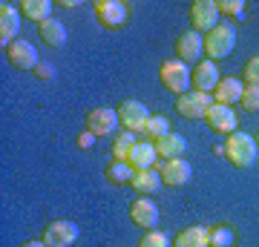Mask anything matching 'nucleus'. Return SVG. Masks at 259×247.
<instances>
[{
	"instance_id": "obj_28",
	"label": "nucleus",
	"mask_w": 259,
	"mask_h": 247,
	"mask_svg": "<svg viewBox=\"0 0 259 247\" xmlns=\"http://www.w3.org/2000/svg\"><path fill=\"white\" fill-rule=\"evenodd\" d=\"M242 110L248 112H259V83H248L245 92H242Z\"/></svg>"
},
{
	"instance_id": "obj_2",
	"label": "nucleus",
	"mask_w": 259,
	"mask_h": 247,
	"mask_svg": "<svg viewBox=\"0 0 259 247\" xmlns=\"http://www.w3.org/2000/svg\"><path fill=\"white\" fill-rule=\"evenodd\" d=\"M236 49V26L233 23H219L216 29H210L204 35V55L207 61H225Z\"/></svg>"
},
{
	"instance_id": "obj_9",
	"label": "nucleus",
	"mask_w": 259,
	"mask_h": 247,
	"mask_svg": "<svg viewBox=\"0 0 259 247\" xmlns=\"http://www.w3.org/2000/svg\"><path fill=\"white\" fill-rule=\"evenodd\" d=\"M176 55L182 64H202L204 55V35H199L196 29H187L182 32L176 40Z\"/></svg>"
},
{
	"instance_id": "obj_22",
	"label": "nucleus",
	"mask_w": 259,
	"mask_h": 247,
	"mask_svg": "<svg viewBox=\"0 0 259 247\" xmlns=\"http://www.w3.org/2000/svg\"><path fill=\"white\" fill-rule=\"evenodd\" d=\"M37 35H40V40H44V43L52 46V49H61V46L66 43V26L58 18L44 20V23L37 26Z\"/></svg>"
},
{
	"instance_id": "obj_19",
	"label": "nucleus",
	"mask_w": 259,
	"mask_h": 247,
	"mask_svg": "<svg viewBox=\"0 0 259 247\" xmlns=\"http://www.w3.org/2000/svg\"><path fill=\"white\" fill-rule=\"evenodd\" d=\"M161 184H164V181H161V173H158L156 167H150V170H136L130 187L139 192V195H153Z\"/></svg>"
},
{
	"instance_id": "obj_14",
	"label": "nucleus",
	"mask_w": 259,
	"mask_h": 247,
	"mask_svg": "<svg viewBox=\"0 0 259 247\" xmlns=\"http://www.w3.org/2000/svg\"><path fill=\"white\" fill-rule=\"evenodd\" d=\"M158 173H161V181L167 187H182V184H187L193 178V164L185 161V158H170V161H164L158 167Z\"/></svg>"
},
{
	"instance_id": "obj_35",
	"label": "nucleus",
	"mask_w": 259,
	"mask_h": 247,
	"mask_svg": "<svg viewBox=\"0 0 259 247\" xmlns=\"http://www.w3.org/2000/svg\"><path fill=\"white\" fill-rule=\"evenodd\" d=\"M256 144H259V138H256Z\"/></svg>"
},
{
	"instance_id": "obj_11",
	"label": "nucleus",
	"mask_w": 259,
	"mask_h": 247,
	"mask_svg": "<svg viewBox=\"0 0 259 247\" xmlns=\"http://www.w3.org/2000/svg\"><path fill=\"white\" fill-rule=\"evenodd\" d=\"M6 55H9V64L15 66V69H23V72H35V66L40 64V58H37V49L29 40H15V43L6 46Z\"/></svg>"
},
{
	"instance_id": "obj_20",
	"label": "nucleus",
	"mask_w": 259,
	"mask_h": 247,
	"mask_svg": "<svg viewBox=\"0 0 259 247\" xmlns=\"http://www.w3.org/2000/svg\"><path fill=\"white\" fill-rule=\"evenodd\" d=\"M185 150H187V141L179 132H167V135H161L156 141V153L164 161H170V158H182L185 156Z\"/></svg>"
},
{
	"instance_id": "obj_21",
	"label": "nucleus",
	"mask_w": 259,
	"mask_h": 247,
	"mask_svg": "<svg viewBox=\"0 0 259 247\" xmlns=\"http://www.w3.org/2000/svg\"><path fill=\"white\" fill-rule=\"evenodd\" d=\"M210 227H204V224H193V227L182 230L173 241V247H210Z\"/></svg>"
},
{
	"instance_id": "obj_3",
	"label": "nucleus",
	"mask_w": 259,
	"mask_h": 247,
	"mask_svg": "<svg viewBox=\"0 0 259 247\" xmlns=\"http://www.w3.org/2000/svg\"><path fill=\"white\" fill-rule=\"evenodd\" d=\"M158 81H161L164 89L176 92V95H185V92H190V86H193V72H190V66L182 64L179 58H170V61H164V64L158 66Z\"/></svg>"
},
{
	"instance_id": "obj_17",
	"label": "nucleus",
	"mask_w": 259,
	"mask_h": 247,
	"mask_svg": "<svg viewBox=\"0 0 259 247\" xmlns=\"http://www.w3.org/2000/svg\"><path fill=\"white\" fill-rule=\"evenodd\" d=\"M242 92H245V83H242L239 78H222L219 86L213 89V104L233 107L236 101H242Z\"/></svg>"
},
{
	"instance_id": "obj_5",
	"label": "nucleus",
	"mask_w": 259,
	"mask_h": 247,
	"mask_svg": "<svg viewBox=\"0 0 259 247\" xmlns=\"http://www.w3.org/2000/svg\"><path fill=\"white\" fill-rule=\"evenodd\" d=\"M118 118H121V124H124V129H130V132H144V127H147V121L153 118V115H150L144 101L130 98V101H121Z\"/></svg>"
},
{
	"instance_id": "obj_24",
	"label": "nucleus",
	"mask_w": 259,
	"mask_h": 247,
	"mask_svg": "<svg viewBox=\"0 0 259 247\" xmlns=\"http://www.w3.org/2000/svg\"><path fill=\"white\" fill-rule=\"evenodd\" d=\"M104 175H107L110 184H130L133 175H136V170H133L130 161H115V158H112L110 164H107V170H104Z\"/></svg>"
},
{
	"instance_id": "obj_27",
	"label": "nucleus",
	"mask_w": 259,
	"mask_h": 247,
	"mask_svg": "<svg viewBox=\"0 0 259 247\" xmlns=\"http://www.w3.org/2000/svg\"><path fill=\"white\" fill-rule=\"evenodd\" d=\"M167 132H173V129H170V121H167L164 115H153V118L147 121V127H144V138H147V141H158V138L167 135Z\"/></svg>"
},
{
	"instance_id": "obj_33",
	"label": "nucleus",
	"mask_w": 259,
	"mask_h": 247,
	"mask_svg": "<svg viewBox=\"0 0 259 247\" xmlns=\"http://www.w3.org/2000/svg\"><path fill=\"white\" fill-rule=\"evenodd\" d=\"M95 132H90V129H87V132H81V135H78V146H81V150H90V146L95 144Z\"/></svg>"
},
{
	"instance_id": "obj_1",
	"label": "nucleus",
	"mask_w": 259,
	"mask_h": 247,
	"mask_svg": "<svg viewBox=\"0 0 259 247\" xmlns=\"http://www.w3.org/2000/svg\"><path fill=\"white\" fill-rule=\"evenodd\" d=\"M256 156H259V144L250 132H239V129H236V132L228 135V141H225V158H228L233 167L248 170V167H253Z\"/></svg>"
},
{
	"instance_id": "obj_32",
	"label": "nucleus",
	"mask_w": 259,
	"mask_h": 247,
	"mask_svg": "<svg viewBox=\"0 0 259 247\" xmlns=\"http://www.w3.org/2000/svg\"><path fill=\"white\" fill-rule=\"evenodd\" d=\"M245 81L248 83H259V55H253L245 64Z\"/></svg>"
},
{
	"instance_id": "obj_26",
	"label": "nucleus",
	"mask_w": 259,
	"mask_h": 247,
	"mask_svg": "<svg viewBox=\"0 0 259 247\" xmlns=\"http://www.w3.org/2000/svg\"><path fill=\"white\" fill-rule=\"evenodd\" d=\"M207 238H210V247H233L236 244V233L228 224H213Z\"/></svg>"
},
{
	"instance_id": "obj_34",
	"label": "nucleus",
	"mask_w": 259,
	"mask_h": 247,
	"mask_svg": "<svg viewBox=\"0 0 259 247\" xmlns=\"http://www.w3.org/2000/svg\"><path fill=\"white\" fill-rule=\"evenodd\" d=\"M20 247H47V241H23Z\"/></svg>"
},
{
	"instance_id": "obj_23",
	"label": "nucleus",
	"mask_w": 259,
	"mask_h": 247,
	"mask_svg": "<svg viewBox=\"0 0 259 247\" xmlns=\"http://www.w3.org/2000/svg\"><path fill=\"white\" fill-rule=\"evenodd\" d=\"M20 15L29 20H35L37 26H40L44 20L52 18V3L49 0H23L20 3Z\"/></svg>"
},
{
	"instance_id": "obj_12",
	"label": "nucleus",
	"mask_w": 259,
	"mask_h": 247,
	"mask_svg": "<svg viewBox=\"0 0 259 247\" xmlns=\"http://www.w3.org/2000/svg\"><path fill=\"white\" fill-rule=\"evenodd\" d=\"M121 124L118 118V110H112V107H98V110H93L90 115H87V129L90 132H95V135H110V132H115Z\"/></svg>"
},
{
	"instance_id": "obj_7",
	"label": "nucleus",
	"mask_w": 259,
	"mask_h": 247,
	"mask_svg": "<svg viewBox=\"0 0 259 247\" xmlns=\"http://www.w3.org/2000/svg\"><path fill=\"white\" fill-rule=\"evenodd\" d=\"M210 107H213V95L199 92V89H190L185 95H179V101H176V110L182 118H204Z\"/></svg>"
},
{
	"instance_id": "obj_13",
	"label": "nucleus",
	"mask_w": 259,
	"mask_h": 247,
	"mask_svg": "<svg viewBox=\"0 0 259 247\" xmlns=\"http://www.w3.org/2000/svg\"><path fill=\"white\" fill-rule=\"evenodd\" d=\"M130 219L141 230H153L158 224V204L150 202V195H139L130 207Z\"/></svg>"
},
{
	"instance_id": "obj_25",
	"label": "nucleus",
	"mask_w": 259,
	"mask_h": 247,
	"mask_svg": "<svg viewBox=\"0 0 259 247\" xmlns=\"http://www.w3.org/2000/svg\"><path fill=\"white\" fill-rule=\"evenodd\" d=\"M136 144H139V135H136V132H130V129L118 132L115 141H112V156H115V161H127Z\"/></svg>"
},
{
	"instance_id": "obj_16",
	"label": "nucleus",
	"mask_w": 259,
	"mask_h": 247,
	"mask_svg": "<svg viewBox=\"0 0 259 247\" xmlns=\"http://www.w3.org/2000/svg\"><path fill=\"white\" fill-rule=\"evenodd\" d=\"M219 81H222V78H219V69H216L213 61H202V64H196V69H193V89L213 95V89L219 86Z\"/></svg>"
},
{
	"instance_id": "obj_31",
	"label": "nucleus",
	"mask_w": 259,
	"mask_h": 247,
	"mask_svg": "<svg viewBox=\"0 0 259 247\" xmlns=\"http://www.w3.org/2000/svg\"><path fill=\"white\" fill-rule=\"evenodd\" d=\"M35 78H37V81H55V78H58L55 64H49V61H40V64L35 66Z\"/></svg>"
},
{
	"instance_id": "obj_29",
	"label": "nucleus",
	"mask_w": 259,
	"mask_h": 247,
	"mask_svg": "<svg viewBox=\"0 0 259 247\" xmlns=\"http://www.w3.org/2000/svg\"><path fill=\"white\" fill-rule=\"evenodd\" d=\"M139 247H170V238H167L161 230H147V233L141 236Z\"/></svg>"
},
{
	"instance_id": "obj_18",
	"label": "nucleus",
	"mask_w": 259,
	"mask_h": 247,
	"mask_svg": "<svg viewBox=\"0 0 259 247\" xmlns=\"http://www.w3.org/2000/svg\"><path fill=\"white\" fill-rule=\"evenodd\" d=\"M156 141H147V138H139V144L133 146V153H130V164H133V170H150V167L156 164Z\"/></svg>"
},
{
	"instance_id": "obj_8",
	"label": "nucleus",
	"mask_w": 259,
	"mask_h": 247,
	"mask_svg": "<svg viewBox=\"0 0 259 247\" xmlns=\"http://www.w3.org/2000/svg\"><path fill=\"white\" fill-rule=\"evenodd\" d=\"M219 3H213V0H196L193 6H190V23H193V29L199 32V35H207L210 29L219 26Z\"/></svg>"
},
{
	"instance_id": "obj_4",
	"label": "nucleus",
	"mask_w": 259,
	"mask_h": 247,
	"mask_svg": "<svg viewBox=\"0 0 259 247\" xmlns=\"http://www.w3.org/2000/svg\"><path fill=\"white\" fill-rule=\"evenodd\" d=\"M81 236V230L78 224L69 219H58V221H49L47 227H44V238L40 241H47V247H72Z\"/></svg>"
},
{
	"instance_id": "obj_10",
	"label": "nucleus",
	"mask_w": 259,
	"mask_h": 247,
	"mask_svg": "<svg viewBox=\"0 0 259 247\" xmlns=\"http://www.w3.org/2000/svg\"><path fill=\"white\" fill-rule=\"evenodd\" d=\"M20 20H23V15H20V6H15V3H0V43L9 46L18 40V32H20Z\"/></svg>"
},
{
	"instance_id": "obj_6",
	"label": "nucleus",
	"mask_w": 259,
	"mask_h": 247,
	"mask_svg": "<svg viewBox=\"0 0 259 247\" xmlns=\"http://www.w3.org/2000/svg\"><path fill=\"white\" fill-rule=\"evenodd\" d=\"M95 18L107 29H121V26H127L130 9H127V3H121V0H98L95 3Z\"/></svg>"
},
{
	"instance_id": "obj_30",
	"label": "nucleus",
	"mask_w": 259,
	"mask_h": 247,
	"mask_svg": "<svg viewBox=\"0 0 259 247\" xmlns=\"http://www.w3.org/2000/svg\"><path fill=\"white\" fill-rule=\"evenodd\" d=\"M219 12L222 15H231V18L242 20L245 18V0H222L219 3Z\"/></svg>"
},
{
	"instance_id": "obj_15",
	"label": "nucleus",
	"mask_w": 259,
	"mask_h": 247,
	"mask_svg": "<svg viewBox=\"0 0 259 247\" xmlns=\"http://www.w3.org/2000/svg\"><path fill=\"white\" fill-rule=\"evenodd\" d=\"M204 121H207V127H210L213 132H225V135H231V132L239 129L236 112H233L231 107H222V104H213L210 110H207V115H204Z\"/></svg>"
}]
</instances>
